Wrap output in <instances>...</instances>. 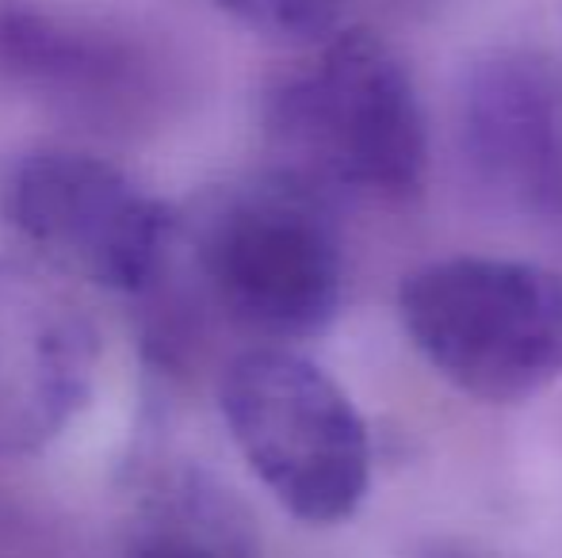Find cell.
<instances>
[{
  "instance_id": "obj_8",
  "label": "cell",
  "mask_w": 562,
  "mask_h": 558,
  "mask_svg": "<svg viewBox=\"0 0 562 558\" xmlns=\"http://www.w3.org/2000/svg\"><path fill=\"white\" fill-rule=\"evenodd\" d=\"M459 146L502 207L562 218V77L528 50H494L463 73Z\"/></svg>"
},
{
  "instance_id": "obj_5",
  "label": "cell",
  "mask_w": 562,
  "mask_h": 558,
  "mask_svg": "<svg viewBox=\"0 0 562 558\" xmlns=\"http://www.w3.org/2000/svg\"><path fill=\"white\" fill-rule=\"evenodd\" d=\"M4 218L43 264L112 295H154L177 264L180 215L123 164L77 146H35L0 187Z\"/></svg>"
},
{
  "instance_id": "obj_9",
  "label": "cell",
  "mask_w": 562,
  "mask_h": 558,
  "mask_svg": "<svg viewBox=\"0 0 562 558\" xmlns=\"http://www.w3.org/2000/svg\"><path fill=\"white\" fill-rule=\"evenodd\" d=\"M126 558H252V536L226 490L180 475L149 498Z\"/></svg>"
},
{
  "instance_id": "obj_10",
  "label": "cell",
  "mask_w": 562,
  "mask_h": 558,
  "mask_svg": "<svg viewBox=\"0 0 562 558\" xmlns=\"http://www.w3.org/2000/svg\"><path fill=\"white\" fill-rule=\"evenodd\" d=\"M218 12L260 38L283 46H318L337 31L340 0H211Z\"/></svg>"
},
{
  "instance_id": "obj_7",
  "label": "cell",
  "mask_w": 562,
  "mask_h": 558,
  "mask_svg": "<svg viewBox=\"0 0 562 558\" xmlns=\"http://www.w3.org/2000/svg\"><path fill=\"white\" fill-rule=\"evenodd\" d=\"M0 84L97 127H138L161 104V58L112 20L0 0Z\"/></svg>"
},
{
  "instance_id": "obj_1",
  "label": "cell",
  "mask_w": 562,
  "mask_h": 558,
  "mask_svg": "<svg viewBox=\"0 0 562 558\" xmlns=\"http://www.w3.org/2000/svg\"><path fill=\"white\" fill-rule=\"evenodd\" d=\"M265 138L276 172L329 203H406L425 184L429 138L414 77L363 27H337L268 84Z\"/></svg>"
},
{
  "instance_id": "obj_2",
  "label": "cell",
  "mask_w": 562,
  "mask_h": 558,
  "mask_svg": "<svg viewBox=\"0 0 562 558\" xmlns=\"http://www.w3.org/2000/svg\"><path fill=\"white\" fill-rule=\"evenodd\" d=\"M188 295L268 344L314 337L345 298V246L329 200L283 172L203 195L180 218Z\"/></svg>"
},
{
  "instance_id": "obj_11",
  "label": "cell",
  "mask_w": 562,
  "mask_h": 558,
  "mask_svg": "<svg viewBox=\"0 0 562 558\" xmlns=\"http://www.w3.org/2000/svg\"><path fill=\"white\" fill-rule=\"evenodd\" d=\"M398 4H406V0H398Z\"/></svg>"
},
{
  "instance_id": "obj_4",
  "label": "cell",
  "mask_w": 562,
  "mask_h": 558,
  "mask_svg": "<svg viewBox=\"0 0 562 558\" xmlns=\"http://www.w3.org/2000/svg\"><path fill=\"white\" fill-rule=\"evenodd\" d=\"M237 455L299 524H345L371 486L368 424L345 387L288 344L237 352L218 379Z\"/></svg>"
},
{
  "instance_id": "obj_3",
  "label": "cell",
  "mask_w": 562,
  "mask_h": 558,
  "mask_svg": "<svg viewBox=\"0 0 562 558\" xmlns=\"http://www.w3.org/2000/svg\"><path fill=\"white\" fill-rule=\"evenodd\" d=\"M402 333L445 383L517 406L562 375V276L509 257H448L398 287Z\"/></svg>"
},
{
  "instance_id": "obj_6",
  "label": "cell",
  "mask_w": 562,
  "mask_h": 558,
  "mask_svg": "<svg viewBox=\"0 0 562 558\" xmlns=\"http://www.w3.org/2000/svg\"><path fill=\"white\" fill-rule=\"evenodd\" d=\"M104 337L58 269L0 253V455L46 452L81 418Z\"/></svg>"
}]
</instances>
